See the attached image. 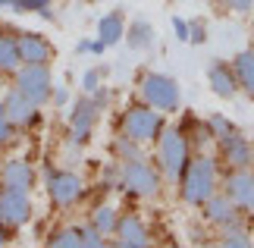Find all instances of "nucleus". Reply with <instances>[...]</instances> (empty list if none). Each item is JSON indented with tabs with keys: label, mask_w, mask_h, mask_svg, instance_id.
<instances>
[{
	"label": "nucleus",
	"mask_w": 254,
	"mask_h": 248,
	"mask_svg": "<svg viewBox=\"0 0 254 248\" xmlns=\"http://www.w3.org/2000/svg\"><path fill=\"white\" fill-rule=\"evenodd\" d=\"M213 185H217V170H213V161L201 157V161H194L189 170H185L182 198L189 204H204L213 195Z\"/></svg>",
	"instance_id": "f257e3e1"
},
{
	"label": "nucleus",
	"mask_w": 254,
	"mask_h": 248,
	"mask_svg": "<svg viewBox=\"0 0 254 248\" xmlns=\"http://www.w3.org/2000/svg\"><path fill=\"white\" fill-rule=\"evenodd\" d=\"M141 94L154 110H176L179 107V85L170 76H160V73L141 76Z\"/></svg>",
	"instance_id": "f03ea898"
},
{
	"label": "nucleus",
	"mask_w": 254,
	"mask_h": 248,
	"mask_svg": "<svg viewBox=\"0 0 254 248\" xmlns=\"http://www.w3.org/2000/svg\"><path fill=\"white\" fill-rule=\"evenodd\" d=\"M189 164V142L182 138L179 129H167L160 135V166L170 179H179Z\"/></svg>",
	"instance_id": "7ed1b4c3"
},
{
	"label": "nucleus",
	"mask_w": 254,
	"mask_h": 248,
	"mask_svg": "<svg viewBox=\"0 0 254 248\" xmlns=\"http://www.w3.org/2000/svg\"><path fill=\"white\" fill-rule=\"evenodd\" d=\"M16 88L28 97V101L44 104L47 97H51V91H54L47 63H25L22 69H19V76H16Z\"/></svg>",
	"instance_id": "20e7f679"
},
{
	"label": "nucleus",
	"mask_w": 254,
	"mask_h": 248,
	"mask_svg": "<svg viewBox=\"0 0 254 248\" xmlns=\"http://www.w3.org/2000/svg\"><path fill=\"white\" fill-rule=\"evenodd\" d=\"M120 179H123V185L129 188V192L144 195V198L157 195V188H160V176L154 173V166H148L141 157H132V161H126Z\"/></svg>",
	"instance_id": "39448f33"
},
{
	"label": "nucleus",
	"mask_w": 254,
	"mask_h": 248,
	"mask_svg": "<svg viewBox=\"0 0 254 248\" xmlns=\"http://www.w3.org/2000/svg\"><path fill=\"white\" fill-rule=\"evenodd\" d=\"M160 113H154L151 107H132L129 113H126L123 120V132L126 138H132V142H151V138L160 135Z\"/></svg>",
	"instance_id": "423d86ee"
},
{
	"label": "nucleus",
	"mask_w": 254,
	"mask_h": 248,
	"mask_svg": "<svg viewBox=\"0 0 254 248\" xmlns=\"http://www.w3.org/2000/svg\"><path fill=\"white\" fill-rule=\"evenodd\" d=\"M28 217H32V201H28V195L22 188H3L0 192V226H6V230H16V226L28 223Z\"/></svg>",
	"instance_id": "0eeeda50"
},
{
	"label": "nucleus",
	"mask_w": 254,
	"mask_h": 248,
	"mask_svg": "<svg viewBox=\"0 0 254 248\" xmlns=\"http://www.w3.org/2000/svg\"><path fill=\"white\" fill-rule=\"evenodd\" d=\"M97 113H101V107H97L94 97H82V101L72 107L69 132H72V142H75V145L88 142V135H91V129H94V123H97Z\"/></svg>",
	"instance_id": "6e6552de"
},
{
	"label": "nucleus",
	"mask_w": 254,
	"mask_h": 248,
	"mask_svg": "<svg viewBox=\"0 0 254 248\" xmlns=\"http://www.w3.org/2000/svg\"><path fill=\"white\" fill-rule=\"evenodd\" d=\"M47 192H51L54 204L69 207L72 201H79V195H82V179L75 173H51L47 176Z\"/></svg>",
	"instance_id": "1a4fd4ad"
},
{
	"label": "nucleus",
	"mask_w": 254,
	"mask_h": 248,
	"mask_svg": "<svg viewBox=\"0 0 254 248\" xmlns=\"http://www.w3.org/2000/svg\"><path fill=\"white\" fill-rule=\"evenodd\" d=\"M226 195L232 198L236 207H245V211H254V173L239 170L229 176L226 182Z\"/></svg>",
	"instance_id": "9d476101"
},
{
	"label": "nucleus",
	"mask_w": 254,
	"mask_h": 248,
	"mask_svg": "<svg viewBox=\"0 0 254 248\" xmlns=\"http://www.w3.org/2000/svg\"><path fill=\"white\" fill-rule=\"evenodd\" d=\"M35 107H38L35 101H28L19 88H13V91L6 94V101H3V116L13 126H25V123L35 120Z\"/></svg>",
	"instance_id": "9b49d317"
},
{
	"label": "nucleus",
	"mask_w": 254,
	"mask_h": 248,
	"mask_svg": "<svg viewBox=\"0 0 254 248\" xmlns=\"http://www.w3.org/2000/svg\"><path fill=\"white\" fill-rule=\"evenodd\" d=\"M207 82H210V88H213L220 97H236V91H239L236 69L226 66V63H220V60L207 66Z\"/></svg>",
	"instance_id": "f8f14e48"
},
{
	"label": "nucleus",
	"mask_w": 254,
	"mask_h": 248,
	"mask_svg": "<svg viewBox=\"0 0 254 248\" xmlns=\"http://www.w3.org/2000/svg\"><path fill=\"white\" fill-rule=\"evenodd\" d=\"M51 54H54L51 44H47L41 35L25 32L22 38H19V57H22V63H47Z\"/></svg>",
	"instance_id": "ddd939ff"
},
{
	"label": "nucleus",
	"mask_w": 254,
	"mask_h": 248,
	"mask_svg": "<svg viewBox=\"0 0 254 248\" xmlns=\"http://www.w3.org/2000/svg\"><path fill=\"white\" fill-rule=\"evenodd\" d=\"M220 142H223V154H226L229 164H236V166H248L251 164V145L236 132V129L226 132V135H220Z\"/></svg>",
	"instance_id": "4468645a"
},
{
	"label": "nucleus",
	"mask_w": 254,
	"mask_h": 248,
	"mask_svg": "<svg viewBox=\"0 0 254 248\" xmlns=\"http://www.w3.org/2000/svg\"><path fill=\"white\" fill-rule=\"evenodd\" d=\"M116 236H120V245H126V248H144L148 245V230L135 217H123L116 223Z\"/></svg>",
	"instance_id": "2eb2a0df"
},
{
	"label": "nucleus",
	"mask_w": 254,
	"mask_h": 248,
	"mask_svg": "<svg viewBox=\"0 0 254 248\" xmlns=\"http://www.w3.org/2000/svg\"><path fill=\"white\" fill-rule=\"evenodd\" d=\"M35 182V173H32V166H28L25 161H9L3 166V185L9 188H22V192H28Z\"/></svg>",
	"instance_id": "dca6fc26"
},
{
	"label": "nucleus",
	"mask_w": 254,
	"mask_h": 248,
	"mask_svg": "<svg viewBox=\"0 0 254 248\" xmlns=\"http://www.w3.org/2000/svg\"><path fill=\"white\" fill-rule=\"evenodd\" d=\"M207 217H210V223H220V226H229L232 220H236V204H232V198H217V195H210L207 201Z\"/></svg>",
	"instance_id": "f3484780"
},
{
	"label": "nucleus",
	"mask_w": 254,
	"mask_h": 248,
	"mask_svg": "<svg viewBox=\"0 0 254 248\" xmlns=\"http://www.w3.org/2000/svg\"><path fill=\"white\" fill-rule=\"evenodd\" d=\"M97 38L110 47L120 38H126V25H123V13H107L101 22H97Z\"/></svg>",
	"instance_id": "a211bd4d"
},
{
	"label": "nucleus",
	"mask_w": 254,
	"mask_h": 248,
	"mask_svg": "<svg viewBox=\"0 0 254 248\" xmlns=\"http://www.w3.org/2000/svg\"><path fill=\"white\" fill-rule=\"evenodd\" d=\"M232 69H236L239 85L254 97V51H242V54H236V60H232Z\"/></svg>",
	"instance_id": "6ab92c4d"
},
{
	"label": "nucleus",
	"mask_w": 254,
	"mask_h": 248,
	"mask_svg": "<svg viewBox=\"0 0 254 248\" xmlns=\"http://www.w3.org/2000/svg\"><path fill=\"white\" fill-rule=\"evenodd\" d=\"M126 41H129L132 51H144V47H151L154 44V25L144 22V19H135L132 28L126 32Z\"/></svg>",
	"instance_id": "aec40b11"
},
{
	"label": "nucleus",
	"mask_w": 254,
	"mask_h": 248,
	"mask_svg": "<svg viewBox=\"0 0 254 248\" xmlns=\"http://www.w3.org/2000/svg\"><path fill=\"white\" fill-rule=\"evenodd\" d=\"M19 41L13 35H0V69H19Z\"/></svg>",
	"instance_id": "412c9836"
},
{
	"label": "nucleus",
	"mask_w": 254,
	"mask_h": 248,
	"mask_svg": "<svg viewBox=\"0 0 254 248\" xmlns=\"http://www.w3.org/2000/svg\"><path fill=\"white\" fill-rule=\"evenodd\" d=\"M116 223H120V217H116L113 207H97L94 211V226L101 233H116Z\"/></svg>",
	"instance_id": "4be33fe9"
},
{
	"label": "nucleus",
	"mask_w": 254,
	"mask_h": 248,
	"mask_svg": "<svg viewBox=\"0 0 254 248\" xmlns=\"http://www.w3.org/2000/svg\"><path fill=\"white\" fill-rule=\"evenodd\" d=\"M51 245H57V248H79L82 245V233L79 230H60L51 239Z\"/></svg>",
	"instance_id": "5701e85b"
},
{
	"label": "nucleus",
	"mask_w": 254,
	"mask_h": 248,
	"mask_svg": "<svg viewBox=\"0 0 254 248\" xmlns=\"http://www.w3.org/2000/svg\"><path fill=\"white\" fill-rule=\"evenodd\" d=\"M13 6L19 9V13H41V16H47V19H51V13H47L51 0H16Z\"/></svg>",
	"instance_id": "b1692460"
},
{
	"label": "nucleus",
	"mask_w": 254,
	"mask_h": 248,
	"mask_svg": "<svg viewBox=\"0 0 254 248\" xmlns=\"http://www.w3.org/2000/svg\"><path fill=\"white\" fill-rule=\"evenodd\" d=\"M82 233V245H88V248H97V245H104V239H101V230H97V226L91 223V226H85V230H79Z\"/></svg>",
	"instance_id": "393cba45"
},
{
	"label": "nucleus",
	"mask_w": 254,
	"mask_h": 248,
	"mask_svg": "<svg viewBox=\"0 0 254 248\" xmlns=\"http://www.w3.org/2000/svg\"><path fill=\"white\" fill-rule=\"evenodd\" d=\"M223 245H239V248H248L251 245V239L245 233H226L223 236Z\"/></svg>",
	"instance_id": "a878e982"
},
{
	"label": "nucleus",
	"mask_w": 254,
	"mask_h": 248,
	"mask_svg": "<svg viewBox=\"0 0 254 248\" xmlns=\"http://www.w3.org/2000/svg\"><path fill=\"white\" fill-rule=\"evenodd\" d=\"M135 145H138V142H132V138H123V142H116V151L126 154V157L132 161V157H138V148H135Z\"/></svg>",
	"instance_id": "bb28decb"
},
{
	"label": "nucleus",
	"mask_w": 254,
	"mask_h": 248,
	"mask_svg": "<svg viewBox=\"0 0 254 248\" xmlns=\"http://www.w3.org/2000/svg\"><path fill=\"white\" fill-rule=\"evenodd\" d=\"M104 41H101V38H97V41H82L79 47H75V51H79V54H104Z\"/></svg>",
	"instance_id": "cd10ccee"
},
{
	"label": "nucleus",
	"mask_w": 254,
	"mask_h": 248,
	"mask_svg": "<svg viewBox=\"0 0 254 248\" xmlns=\"http://www.w3.org/2000/svg\"><path fill=\"white\" fill-rule=\"evenodd\" d=\"M97 82H101V76H97L94 69H91V73H85V79H82V88H85V94H94V91H97Z\"/></svg>",
	"instance_id": "c85d7f7f"
},
{
	"label": "nucleus",
	"mask_w": 254,
	"mask_h": 248,
	"mask_svg": "<svg viewBox=\"0 0 254 248\" xmlns=\"http://www.w3.org/2000/svg\"><path fill=\"white\" fill-rule=\"evenodd\" d=\"M189 41H194V44L207 41V35H204V25H201V22H191V25H189Z\"/></svg>",
	"instance_id": "c756f323"
},
{
	"label": "nucleus",
	"mask_w": 254,
	"mask_h": 248,
	"mask_svg": "<svg viewBox=\"0 0 254 248\" xmlns=\"http://www.w3.org/2000/svg\"><path fill=\"white\" fill-rule=\"evenodd\" d=\"M210 129H213L217 135H226V132H232L229 120H223V116H210Z\"/></svg>",
	"instance_id": "7c9ffc66"
},
{
	"label": "nucleus",
	"mask_w": 254,
	"mask_h": 248,
	"mask_svg": "<svg viewBox=\"0 0 254 248\" xmlns=\"http://www.w3.org/2000/svg\"><path fill=\"white\" fill-rule=\"evenodd\" d=\"M173 28H176V38H179V41H189V22H182V19H173Z\"/></svg>",
	"instance_id": "2f4dec72"
},
{
	"label": "nucleus",
	"mask_w": 254,
	"mask_h": 248,
	"mask_svg": "<svg viewBox=\"0 0 254 248\" xmlns=\"http://www.w3.org/2000/svg\"><path fill=\"white\" fill-rule=\"evenodd\" d=\"M51 97H54V104H57V107H63L66 101H69V91H66V88L60 85V88H57V91H51Z\"/></svg>",
	"instance_id": "473e14b6"
},
{
	"label": "nucleus",
	"mask_w": 254,
	"mask_h": 248,
	"mask_svg": "<svg viewBox=\"0 0 254 248\" xmlns=\"http://www.w3.org/2000/svg\"><path fill=\"white\" fill-rule=\"evenodd\" d=\"M9 129H13V123H9L6 116H0V145H3L6 138H9Z\"/></svg>",
	"instance_id": "72a5a7b5"
},
{
	"label": "nucleus",
	"mask_w": 254,
	"mask_h": 248,
	"mask_svg": "<svg viewBox=\"0 0 254 248\" xmlns=\"http://www.w3.org/2000/svg\"><path fill=\"white\" fill-rule=\"evenodd\" d=\"M251 3H254V0H229V6H232V9H248Z\"/></svg>",
	"instance_id": "f704fd0d"
},
{
	"label": "nucleus",
	"mask_w": 254,
	"mask_h": 248,
	"mask_svg": "<svg viewBox=\"0 0 254 248\" xmlns=\"http://www.w3.org/2000/svg\"><path fill=\"white\" fill-rule=\"evenodd\" d=\"M16 3V0H0V6H13Z\"/></svg>",
	"instance_id": "c9c22d12"
},
{
	"label": "nucleus",
	"mask_w": 254,
	"mask_h": 248,
	"mask_svg": "<svg viewBox=\"0 0 254 248\" xmlns=\"http://www.w3.org/2000/svg\"><path fill=\"white\" fill-rule=\"evenodd\" d=\"M0 242H6V233H0Z\"/></svg>",
	"instance_id": "e433bc0d"
},
{
	"label": "nucleus",
	"mask_w": 254,
	"mask_h": 248,
	"mask_svg": "<svg viewBox=\"0 0 254 248\" xmlns=\"http://www.w3.org/2000/svg\"><path fill=\"white\" fill-rule=\"evenodd\" d=\"M0 116H3V104H0Z\"/></svg>",
	"instance_id": "4c0bfd02"
}]
</instances>
